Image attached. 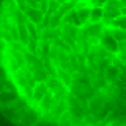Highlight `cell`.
<instances>
[{"label":"cell","mask_w":126,"mask_h":126,"mask_svg":"<svg viewBox=\"0 0 126 126\" xmlns=\"http://www.w3.org/2000/svg\"><path fill=\"white\" fill-rule=\"evenodd\" d=\"M0 112L126 126V0H0Z\"/></svg>","instance_id":"6da1fadb"},{"label":"cell","mask_w":126,"mask_h":126,"mask_svg":"<svg viewBox=\"0 0 126 126\" xmlns=\"http://www.w3.org/2000/svg\"><path fill=\"white\" fill-rule=\"evenodd\" d=\"M0 126H17V125H16V123H13L8 117H5V115L0 112Z\"/></svg>","instance_id":"7a4b0ae2"}]
</instances>
